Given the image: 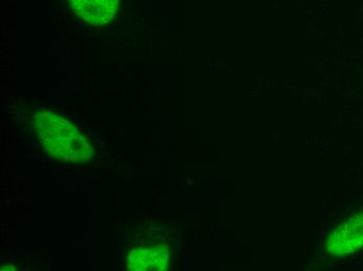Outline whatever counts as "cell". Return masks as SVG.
<instances>
[{
  "label": "cell",
  "instance_id": "3",
  "mask_svg": "<svg viewBox=\"0 0 363 271\" xmlns=\"http://www.w3.org/2000/svg\"><path fill=\"white\" fill-rule=\"evenodd\" d=\"M74 12L93 26L108 23L116 14L119 0H69Z\"/></svg>",
  "mask_w": 363,
  "mask_h": 271
},
{
  "label": "cell",
  "instance_id": "2",
  "mask_svg": "<svg viewBox=\"0 0 363 271\" xmlns=\"http://www.w3.org/2000/svg\"><path fill=\"white\" fill-rule=\"evenodd\" d=\"M363 248V212L338 226L327 240L328 253L337 257L351 255Z\"/></svg>",
  "mask_w": 363,
  "mask_h": 271
},
{
  "label": "cell",
  "instance_id": "4",
  "mask_svg": "<svg viewBox=\"0 0 363 271\" xmlns=\"http://www.w3.org/2000/svg\"><path fill=\"white\" fill-rule=\"evenodd\" d=\"M169 253L164 246H145L136 248L128 255V268L130 270H165L168 267Z\"/></svg>",
  "mask_w": 363,
  "mask_h": 271
},
{
  "label": "cell",
  "instance_id": "1",
  "mask_svg": "<svg viewBox=\"0 0 363 271\" xmlns=\"http://www.w3.org/2000/svg\"><path fill=\"white\" fill-rule=\"evenodd\" d=\"M33 127L55 160L79 163L92 158V149L87 139L63 117L50 111L41 112L33 117Z\"/></svg>",
  "mask_w": 363,
  "mask_h": 271
}]
</instances>
